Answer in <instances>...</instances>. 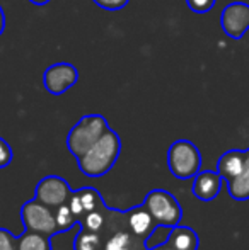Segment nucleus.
<instances>
[{"label": "nucleus", "instance_id": "f257e3e1", "mask_svg": "<svg viewBox=\"0 0 249 250\" xmlns=\"http://www.w3.org/2000/svg\"><path fill=\"white\" fill-rule=\"evenodd\" d=\"M121 151V140L114 129L108 128L106 133L91 146L80 158H77L80 172L86 177L97 179L106 175L114 167Z\"/></svg>", "mask_w": 249, "mask_h": 250}, {"label": "nucleus", "instance_id": "f03ea898", "mask_svg": "<svg viewBox=\"0 0 249 250\" xmlns=\"http://www.w3.org/2000/svg\"><path fill=\"white\" fill-rule=\"evenodd\" d=\"M101 233L104 237V250H149L147 240L136 237L128 228L125 211L108 208L106 225Z\"/></svg>", "mask_w": 249, "mask_h": 250}, {"label": "nucleus", "instance_id": "7ed1b4c3", "mask_svg": "<svg viewBox=\"0 0 249 250\" xmlns=\"http://www.w3.org/2000/svg\"><path fill=\"white\" fill-rule=\"evenodd\" d=\"M110 128L106 118L101 114H87L80 118L67 136V148L75 158H80Z\"/></svg>", "mask_w": 249, "mask_h": 250}, {"label": "nucleus", "instance_id": "20e7f679", "mask_svg": "<svg viewBox=\"0 0 249 250\" xmlns=\"http://www.w3.org/2000/svg\"><path fill=\"white\" fill-rule=\"evenodd\" d=\"M167 167L176 179L188 181L202 170V153L189 140H176L167 150Z\"/></svg>", "mask_w": 249, "mask_h": 250}, {"label": "nucleus", "instance_id": "39448f33", "mask_svg": "<svg viewBox=\"0 0 249 250\" xmlns=\"http://www.w3.org/2000/svg\"><path fill=\"white\" fill-rule=\"evenodd\" d=\"M143 206L149 209L152 218L156 220L159 228L178 227L183 220V208L178 203V199L164 189H154L143 199Z\"/></svg>", "mask_w": 249, "mask_h": 250}, {"label": "nucleus", "instance_id": "423d86ee", "mask_svg": "<svg viewBox=\"0 0 249 250\" xmlns=\"http://www.w3.org/2000/svg\"><path fill=\"white\" fill-rule=\"evenodd\" d=\"M21 221L26 230L46 235L50 238L60 233L55 211L36 199L27 201L21 206Z\"/></svg>", "mask_w": 249, "mask_h": 250}, {"label": "nucleus", "instance_id": "0eeeda50", "mask_svg": "<svg viewBox=\"0 0 249 250\" xmlns=\"http://www.w3.org/2000/svg\"><path fill=\"white\" fill-rule=\"evenodd\" d=\"M72 192L73 191L70 184L63 177H60V175H46L38 182L36 189H34V199L57 211L70 199Z\"/></svg>", "mask_w": 249, "mask_h": 250}, {"label": "nucleus", "instance_id": "6e6552de", "mask_svg": "<svg viewBox=\"0 0 249 250\" xmlns=\"http://www.w3.org/2000/svg\"><path fill=\"white\" fill-rule=\"evenodd\" d=\"M79 80V70L68 62H58L45 70L43 85L51 96H62Z\"/></svg>", "mask_w": 249, "mask_h": 250}, {"label": "nucleus", "instance_id": "1a4fd4ad", "mask_svg": "<svg viewBox=\"0 0 249 250\" xmlns=\"http://www.w3.org/2000/svg\"><path fill=\"white\" fill-rule=\"evenodd\" d=\"M220 26L232 40H241L249 31V5L244 2H232L224 7L220 14Z\"/></svg>", "mask_w": 249, "mask_h": 250}, {"label": "nucleus", "instance_id": "9d476101", "mask_svg": "<svg viewBox=\"0 0 249 250\" xmlns=\"http://www.w3.org/2000/svg\"><path fill=\"white\" fill-rule=\"evenodd\" d=\"M222 175L217 170H200L193 177L191 192L196 199L208 203L219 196L220 189H222Z\"/></svg>", "mask_w": 249, "mask_h": 250}, {"label": "nucleus", "instance_id": "9b49d317", "mask_svg": "<svg viewBox=\"0 0 249 250\" xmlns=\"http://www.w3.org/2000/svg\"><path fill=\"white\" fill-rule=\"evenodd\" d=\"M126 214V223H128V228L136 235V237L143 238V240H149L154 235V231L157 230V223L152 218V214L149 213L145 206L138 204V206H133L130 209L125 211Z\"/></svg>", "mask_w": 249, "mask_h": 250}, {"label": "nucleus", "instance_id": "f8f14e48", "mask_svg": "<svg viewBox=\"0 0 249 250\" xmlns=\"http://www.w3.org/2000/svg\"><path fill=\"white\" fill-rule=\"evenodd\" d=\"M246 164V151L244 150H229L219 158L217 162V172L222 175L226 182L236 179L244 170Z\"/></svg>", "mask_w": 249, "mask_h": 250}, {"label": "nucleus", "instance_id": "ddd939ff", "mask_svg": "<svg viewBox=\"0 0 249 250\" xmlns=\"http://www.w3.org/2000/svg\"><path fill=\"white\" fill-rule=\"evenodd\" d=\"M246 151V164H244V170L236 179L227 182V191H229L230 198L236 201H248L249 199V148Z\"/></svg>", "mask_w": 249, "mask_h": 250}, {"label": "nucleus", "instance_id": "4468645a", "mask_svg": "<svg viewBox=\"0 0 249 250\" xmlns=\"http://www.w3.org/2000/svg\"><path fill=\"white\" fill-rule=\"evenodd\" d=\"M17 250H51V240L46 235L24 230L17 237Z\"/></svg>", "mask_w": 249, "mask_h": 250}, {"label": "nucleus", "instance_id": "2eb2a0df", "mask_svg": "<svg viewBox=\"0 0 249 250\" xmlns=\"http://www.w3.org/2000/svg\"><path fill=\"white\" fill-rule=\"evenodd\" d=\"M73 250H104L103 233L80 228L73 240Z\"/></svg>", "mask_w": 249, "mask_h": 250}, {"label": "nucleus", "instance_id": "dca6fc26", "mask_svg": "<svg viewBox=\"0 0 249 250\" xmlns=\"http://www.w3.org/2000/svg\"><path fill=\"white\" fill-rule=\"evenodd\" d=\"M215 2L217 0H186V5L195 14H206L213 9Z\"/></svg>", "mask_w": 249, "mask_h": 250}, {"label": "nucleus", "instance_id": "f3484780", "mask_svg": "<svg viewBox=\"0 0 249 250\" xmlns=\"http://www.w3.org/2000/svg\"><path fill=\"white\" fill-rule=\"evenodd\" d=\"M0 250H17V237L7 228H0Z\"/></svg>", "mask_w": 249, "mask_h": 250}, {"label": "nucleus", "instance_id": "a211bd4d", "mask_svg": "<svg viewBox=\"0 0 249 250\" xmlns=\"http://www.w3.org/2000/svg\"><path fill=\"white\" fill-rule=\"evenodd\" d=\"M12 158H14V151L10 148V145L3 138H0V168L9 167Z\"/></svg>", "mask_w": 249, "mask_h": 250}, {"label": "nucleus", "instance_id": "6ab92c4d", "mask_svg": "<svg viewBox=\"0 0 249 250\" xmlns=\"http://www.w3.org/2000/svg\"><path fill=\"white\" fill-rule=\"evenodd\" d=\"M92 2L104 10H121L128 5L130 0H92Z\"/></svg>", "mask_w": 249, "mask_h": 250}, {"label": "nucleus", "instance_id": "aec40b11", "mask_svg": "<svg viewBox=\"0 0 249 250\" xmlns=\"http://www.w3.org/2000/svg\"><path fill=\"white\" fill-rule=\"evenodd\" d=\"M149 250H178L176 247H174L173 244H169V242H164V244L160 245H156V247H149Z\"/></svg>", "mask_w": 249, "mask_h": 250}, {"label": "nucleus", "instance_id": "412c9836", "mask_svg": "<svg viewBox=\"0 0 249 250\" xmlns=\"http://www.w3.org/2000/svg\"><path fill=\"white\" fill-rule=\"evenodd\" d=\"M5 31V14H3V9L0 7V36L3 34Z\"/></svg>", "mask_w": 249, "mask_h": 250}, {"label": "nucleus", "instance_id": "4be33fe9", "mask_svg": "<svg viewBox=\"0 0 249 250\" xmlns=\"http://www.w3.org/2000/svg\"><path fill=\"white\" fill-rule=\"evenodd\" d=\"M31 3H34V5H38V7H43V5H46L50 0H29Z\"/></svg>", "mask_w": 249, "mask_h": 250}]
</instances>
